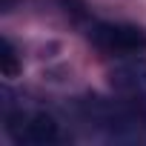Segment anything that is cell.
Masks as SVG:
<instances>
[{
	"label": "cell",
	"mask_w": 146,
	"mask_h": 146,
	"mask_svg": "<svg viewBox=\"0 0 146 146\" xmlns=\"http://www.w3.org/2000/svg\"><path fill=\"white\" fill-rule=\"evenodd\" d=\"M89 40L109 54H137L146 52V32L129 23H95Z\"/></svg>",
	"instance_id": "6da1fadb"
},
{
	"label": "cell",
	"mask_w": 146,
	"mask_h": 146,
	"mask_svg": "<svg viewBox=\"0 0 146 146\" xmlns=\"http://www.w3.org/2000/svg\"><path fill=\"white\" fill-rule=\"evenodd\" d=\"M6 129L15 143L43 146L57 140V120L46 112H15L6 117Z\"/></svg>",
	"instance_id": "7a4b0ae2"
},
{
	"label": "cell",
	"mask_w": 146,
	"mask_h": 146,
	"mask_svg": "<svg viewBox=\"0 0 146 146\" xmlns=\"http://www.w3.org/2000/svg\"><path fill=\"white\" fill-rule=\"evenodd\" d=\"M112 89L117 95H123L126 100H140L146 103V60L143 57H132L123 60L112 69Z\"/></svg>",
	"instance_id": "3957f363"
},
{
	"label": "cell",
	"mask_w": 146,
	"mask_h": 146,
	"mask_svg": "<svg viewBox=\"0 0 146 146\" xmlns=\"http://www.w3.org/2000/svg\"><path fill=\"white\" fill-rule=\"evenodd\" d=\"M0 72H3V78H17L20 72V60H17V52L12 46V40H0Z\"/></svg>",
	"instance_id": "277c9868"
}]
</instances>
